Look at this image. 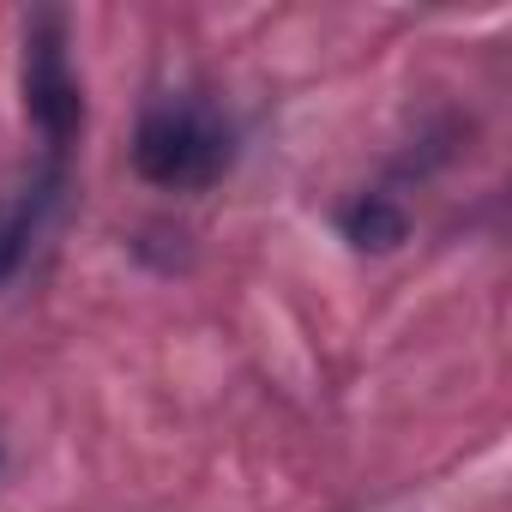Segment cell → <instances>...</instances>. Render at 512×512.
<instances>
[{
  "mask_svg": "<svg viewBox=\"0 0 512 512\" xmlns=\"http://www.w3.org/2000/svg\"><path fill=\"white\" fill-rule=\"evenodd\" d=\"M67 193V169H37V181H25L13 199H0V284H13L19 266L31 260V247L49 223V211Z\"/></svg>",
  "mask_w": 512,
  "mask_h": 512,
  "instance_id": "cell-3",
  "label": "cell"
},
{
  "mask_svg": "<svg viewBox=\"0 0 512 512\" xmlns=\"http://www.w3.org/2000/svg\"><path fill=\"white\" fill-rule=\"evenodd\" d=\"M338 229H344V241H356V247H368V253H392L404 235H410V217H404V205L392 199V193H356L344 211H338Z\"/></svg>",
  "mask_w": 512,
  "mask_h": 512,
  "instance_id": "cell-4",
  "label": "cell"
},
{
  "mask_svg": "<svg viewBox=\"0 0 512 512\" xmlns=\"http://www.w3.org/2000/svg\"><path fill=\"white\" fill-rule=\"evenodd\" d=\"M235 163V127L199 97H157L133 133V169L163 193H205Z\"/></svg>",
  "mask_w": 512,
  "mask_h": 512,
  "instance_id": "cell-1",
  "label": "cell"
},
{
  "mask_svg": "<svg viewBox=\"0 0 512 512\" xmlns=\"http://www.w3.org/2000/svg\"><path fill=\"white\" fill-rule=\"evenodd\" d=\"M19 79H25V115L43 139V169H67L73 139L85 127V91H79L73 55H67V19L61 13H31Z\"/></svg>",
  "mask_w": 512,
  "mask_h": 512,
  "instance_id": "cell-2",
  "label": "cell"
}]
</instances>
